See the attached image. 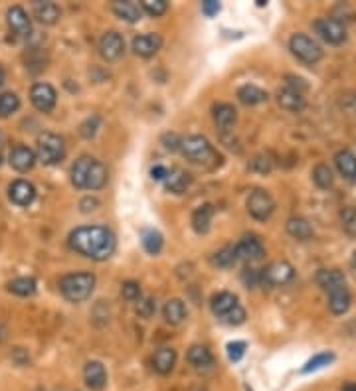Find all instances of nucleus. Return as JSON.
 Listing matches in <instances>:
<instances>
[{
  "label": "nucleus",
  "mask_w": 356,
  "mask_h": 391,
  "mask_svg": "<svg viewBox=\"0 0 356 391\" xmlns=\"http://www.w3.org/2000/svg\"><path fill=\"white\" fill-rule=\"evenodd\" d=\"M67 245L71 251L87 259L105 261L115 253L117 239L115 234L105 225H81L69 234Z\"/></svg>",
  "instance_id": "obj_1"
},
{
  "label": "nucleus",
  "mask_w": 356,
  "mask_h": 391,
  "mask_svg": "<svg viewBox=\"0 0 356 391\" xmlns=\"http://www.w3.org/2000/svg\"><path fill=\"white\" fill-rule=\"evenodd\" d=\"M107 166L93 157H79L71 166V184L79 190H101L107 184Z\"/></svg>",
  "instance_id": "obj_2"
},
{
  "label": "nucleus",
  "mask_w": 356,
  "mask_h": 391,
  "mask_svg": "<svg viewBox=\"0 0 356 391\" xmlns=\"http://www.w3.org/2000/svg\"><path fill=\"white\" fill-rule=\"evenodd\" d=\"M212 314L228 326H239L246 322V309L239 304V300L234 293L222 290L214 295L210 300Z\"/></svg>",
  "instance_id": "obj_3"
},
{
  "label": "nucleus",
  "mask_w": 356,
  "mask_h": 391,
  "mask_svg": "<svg viewBox=\"0 0 356 391\" xmlns=\"http://www.w3.org/2000/svg\"><path fill=\"white\" fill-rule=\"evenodd\" d=\"M95 288V275L81 271V273H67L60 279V293L69 302H83L92 297Z\"/></svg>",
  "instance_id": "obj_4"
},
{
  "label": "nucleus",
  "mask_w": 356,
  "mask_h": 391,
  "mask_svg": "<svg viewBox=\"0 0 356 391\" xmlns=\"http://www.w3.org/2000/svg\"><path fill=\"white\" fill-rule=\"evenodd\" d=\"M180 153L192 164L198 166H208L216 160V150L210 144V141L202 134H190L180 141Z\"/></svg>",
  "instance_id": "obj_5"
},
{
  "label": "nucleus",
  "mask_w": 356,
  "mask_h": 391,
  "mask_svg": "<svg viewBox=\"0 0 356 391\" xmlns=\"http://www.w3.org/2000/svg\"><path fill=\"white\" fill-rule=\"evenodd\" d=\"M40 162H44L46 166L60 164L66 158V143L60 134L56 132H42L38 137V155Z\"/></svg>",
  "instance_id": "obj_6"
},
{
  "label": "nucleus",
  "mask_w": 356,
  "mask_h": 391,
  "mask_svg": "<svg viewBox=\"0 0 356 391\" xmlns=\"http://www.w3.org/2000/svg\"><path fill=\"white\" fill-rule=\"evenodd\" d=\"M295 281V269L289 261H273L264 271H260V287H285Z\"/></svg>",
  "instance_id": "obj_7"
},
{
  "label": "nucleus",
  "mask_w": 356,
  "mask_h": 391,
  "mask_svg": "<svg viewBox=\"0 0 356 391\" xmlns=\"http://www.w3.org/2000/svg\"><path fill=\"white\" fill-rule=\"evenodd\" d=\"M291 53L307 65H315L323 58V48L307 34H295L289 40Z\"/></svg>",
  "instance_id": "obj_8"
},
{
  "label": "nucleus",
  "mask_w": 356,
  "mask_h": 391,
  "mask_svg": "<svg viewBox=\"0 0 356 391\" xmlns=\"http://www.w3.org/2000/svg\"><path fill=\"white\" fill-rule=\"evenodd\" d=\"M248 211L253 220L257 222H267L273 211H276V200L267 190L255 188L250 196H248Z\"/></svg>",
  "instance_id": "obj_9"
},
{
  "label": "nucleus",
  "mask_w": 356,
  "mask_h": 391,
  "mask_svg": "<svg viewBox=\"0 0 356 391\" xmlns=\"http://www.w3.org/2000/svg\"><path fill=\"white\" fill-rule=\"evenodd\" d=\"M313 30L319 38L330 46H339L346 40V28L337 18H319L313 22Z\"/></svg>",
  "instance_id": "obj_10"
},
{
  "label": "nucleus",
  "mask_w": 356,
  "mask_h": 391,
  "mask_svg": "<svg viewBox=\"0 0 356 391\" xmlns=\"http://www.w3.org/2000/svg\"><path fill=\"white\" fill-rule=\"evenodd\" d=\"M236 259L241 263H257L264 259L265 247L264 243L255 237V235H244L236 245H234Z\"/></svg>",
  "instance_id": "obj_11"
},
{
  "label": "nucleus",
  "mask_w": 356,
  "mask_h": 391,
  "mask_svg": "<svg viewBox=\"0 0 356 391\" xmlns=\"http://www.w3.org/2000/svg\"><path fill=\"white\" fill-rule=\"evenodd\" d=\"M30 99L40 113H50L58 103V93L50 83H34L30 89Z\"/></svg>",
  "instance_id": "obj_12"
},
{
  "label": "nucleus",
  "mask_w": 356,
  "mask_h": 391,
  "mask_svg": "<svg viewBox=\"0 0 356 391\" xmlns=\"http://www.w3.org/2000/svg\"><path fill=\"white\" fill-rule=\"evenodd\" d=\"M125 52V38L115 32V30H109L105 32L101 40H99V53L101 58L107 62H115Z\"/></svg>",
  "instance_id": "obj_13"
},
{
  "label": "nucleus",
  "mask_w": 356,
  "mask_h": 391,
  "mask_svg": "<svg viewBox=\"0 0 356 391\" xmlns=\"http://www.w3.org/2000/svg\"><path fill=\"white\" fill-rule=\"evenodd\" d=\"M6 22L8 28L16 38H28L32 34V22H30V16L22 8V6H12L8 8L6 12Z\"/></svg>",
  "instance_id": "obj_14"
},
{
  "label": "nucleus",
  "mask_w": 356,
  "mask_h": 391,
  "mask_svg": "<svg viewBox=\"0 0 356 391\" xmlns=\"http://www.w3.org/2000/svg\"><path fill=\"white\" fill-rule=\"evenodd\" d=\"M212 117H214V123H216L218 130L222 134H228V132H232L234 127H236L237 111L234 105L218 103L214 105V109H212Z\"/></svg>",
  "instance_id": "obj_15"
},
{
  "label": "nucleus",
  "mask_w": 356,
  "mask_h": 391,
  "mask_svg": "<svg viewBox=\"0 0 356 391\" xmlns=\"http://www.w3.org/2000/svg\"><path fill=\"white\" fill-rule=\"evenodd\" d=\"M8 198L16 206L28 208L36 200V188H34V184H30L28 180H16L8 188Z\"/></svg>",
  "instance_id": "obj_16"
},
{
  "label": "nucleus",
  "mask_w": 356,
  "mask_h": 391,
  "mask_svg": "<svg viewBox=\"0 0 356 391\" xmlns=\"http://www.w3.org/2000/svg\"><path fill=\"white\" fill-rule=\"evenodd\" d=\"M83 379H85V385L92 391H101L107 385L105 365L97 360L87 362L83 367Z\"/></svg>",
  "instance_id": "obj_17"
},
{
  "label": "nucleus",
  "mask_w": 356,
  "mask_h": 391,
  "mask_svg": "<svg viewBox=\"0 0 356 391\" xmlns=\"http://www.w3.org/2000/svg\"><path fill=\"white\" fill-rule=\"evenodd\" d=\"M36 153L32 150V148H28L24 144H18V146H14L12 150H10V157H8V162H10V166L14 170H18V172H28V170L34 168V164H36Z\"/></svg>",
  "instance_id": "obj_18"
},
{
  "label": "nucleus",
  "mask_w": 356,
  "mask_h": 391,
  "mask_svg": "<svg viewBox=\"0 0 356 391\" xmlns=\"http://www.w3.org/2000/svg\"><path fill=\"white\" fill-rule=\"evenodd\" d=\"M162 46V38L158 34H141V36H135L133 38V52L141 58H151L160 50Z\"/></svg>",
  "instance_id": "obj_19"
},
{
  "label": "nucleus",
  "mask_w": 356,
  "mask_h": 391,
  "mask_svg": "<svg viewBox=\"0 0 356 391\" xmlns=\"http://www.w3.org/2000/svg\"><path fill=\"white\" fill-rule=\"evenodd\" d=\"M190 184H192V176L180 166H174V168L169 170V174L164 178V186L172 194H183L190 188Z\"/></svg>",
  "instance_id": "obj_20"
},
{
  "label": "nucleus",
  "mask_w": 356,
  "mask_h": 391,
  "mask_svg": "<svg viewBox=\"0 0 356 391\" xmlns=\"http://www.w3.org/2000/svg\"><path fill=\"white\" fill-rule=\"evenodd\" d=\"M277 103L281 109L289 111V113H301L307 107V99L303 93L293 92L289 87H283L281 92L277 93Z\"/></svg>",
  "instance_id": "obj_21"
},
{
  "label": "nucleus",
  "mask_w": 356,
  "mask_h": 391,
  "mask_svg": "<svg viewBox=\"0 0 356 391\" xmlns=\"http://www.w3.org/2000/svg\"><path fill=\"white\" fill-rule=\"evenodd\" d=\"M188 362L190 365L198 370V372H208L214 367V356L212 352L206 348V346H202V344H194V346H190V350H188Z\"/></svg>",
  "instance_id": "obj_22"
},
{
  "label": "nucleus",
  "mask_w": 356,
  "mask_h": 391,
  "mask_svg": "<svg viewBox=\"0 0 356 391\" xmlns=\"http://www.w3.org/2000/svg\"><path fill=\"white\" fill-rule=\"evenodd\" d=\"M334 164L343 178L356 182V155L353 150H339L334 155Z\"/></svg>",
  "instance_id": "obj_23"
},
{
  "label": "nucleus",
  "mask_w": 356,
  "mask_h": 391,
  "mask_svg": "<svg viewBox=\"0 0 356 391\" xmlns=\"http://www.w3.org/2000/svg\"><path fill=\"white\" fill-rule=\"evenodd\" d=\"M111 8H113V14H115L117 18L125 20V22H129V24L139 22L141 16H143L141 6L135 4V2H131V0H117V2H113Z\"/></svg>",
  "instance_id": "obj_24"
},
{
  "label": "nucleus",
  "mask_w": 356,
  "mask_h": 391,
  "mask_svg": "<svg viewBox=\"0 0 356 391\" xmlns=\"http://www.w3.org/2000/svg\"><path fill=\"white\" fill-rule=\"evenodd\" d=\"M34 16H36V20L42 22V24L52 26V24H56L60 20L62 10H60V6L56 2H40L38 0V2H34Z\"/></svg>",
  "instance_id": "obj_25"
},
{
  "label": "nucleus",
  "mask_w": 356,
  "mask_h": 391,
  "mask_svg": "<svg viewBox=\"0 0 356 391\" xmlns=\"http://www.w3.org/2000/svg\"><path fill=\"white\" fill-rule=\"evenodd\" d=\"M214 214H216V209L212 204H202L192 211V227H194L196 234H208Z\"/></svg>",
  "instance_id": "obj_26"
},
{
  "label": "nucleus",
  "mask_w": 356,
  "mask_h": 391,
  "mask_svg": "<svg viewBox=\"0 0 356 391\" xmlns=\"http://www.w3.org/2000/svg\"><path fill=\"white\" fill-rule=\"evenodd\" d=\"M329 295V309L332 314H344L348 309H350V302H353V297L348 293L346 285L344 287H337L327 293Z\"/></svg>",
  "instance_id": "obj_27"
},
{
  "label": "nucleus",
  "mask_w": 356,
  "mask_h": 391,
  "mask_svg": "<svg viewBox=\"0 0 356 391\" xmlns=\"http://www.w3.org/2000/svg\"><path fill=\"white\" fill-rule=\"evenodd\" d=\"M176 365V352L172 348H158L153 356V367L160 376H169Z\"/></svg>",
  "instance_id": "obj_28"
},
{
  "label": "nucleus",
  "mask_w": 356,
  "mask_h": 391,
  "mask_svg": "<svg viewBox=\"0 0 356 391\" xmlns=\"http://www.w3.org/2000/svg\"><path fill=\"white\" fill-rule=\"evenodd\" d=\"M287 234L293 237V239H297V241H309V239H313V225L307 222L305 218H299V216H293L287 220Z\"/></svg>",
  "instance_id": "obj_29"
},
{
  "label": "nucleus",
  "mask_w": 356,
  "mask_h": 391,
  "mask_svg": "<svg viewBox=\"0 0 356 391\" xmlns=\"http://www.w3.org/2000/svg\"><path fill=\"white\" fill-rule=\"evenodd\" d=\"M316 285L323 288L325 293H329L332 288L344 287L346 285V279L339 269H321L316 273Z\"/></svg>",
  "instance_id": "obj_30"
},
{
  "label": "nucleus",
  "mask_w": 356,
  "mask_h": 391,
  "mask_svg": "<svg viewBox=\"0 0 356 391\" xmlns=\"http://www.w3.org/2000/svg\"><path fill=\"white\" fill-rule=\"evenodd\" d=\"M162 316H164V320H167L169 324L172 326L183 324L186 318L185 302L180 299L167 300V304H164V309H162Z\"/></svg>",
  "instance_id": "obj_31"
},
{
  "label": "nucleus",
  "mask_w": 356,
  "mask_h": 391,
  "mask_svg": "<svg viewBox=\"0 0 356 391\" xmlns=\"http://www.w3.org/2000/svg\"><path fill=\"white\" fill-rule=\"evenodd\" d=\"M267 92H264L262 87H257V85H253V83H248V85H241L239 89H237V99L241 101L244 105H260L267 101Z\"/></svg>",
  "instance_id": "obj_32"
},
{
  "label": "nucleus",
  "mask_w": 356,
  "mask_h": 391,
  "mask_svg": "<svg viewBox=\"0 0 356 391\" xmlns=\"http://www.w3.org/2000/svg\"><path fill=\"white\" fill-rule=\"evenodd\" d=\"M141 243L149 255H158L162 251V245H164V239H162V234L153 229V227H146L141 232Z\"/></svg>",
  "instance_id": "obj_33"
},
{
  "label": "nucleus",
  "mask_w": 356,
  "mask_h": 391,
  "mask_svg": "<svg viewBox=\"0 0 356 391\" xmlns=\"http://www.w3.org/2000/svg\"><path fill=\"white\" fill-rule=\"evenodd\" d=\"M8 290L18 297H32L36 293V281L32 277H18L8 283Z\"/></svg>",
  "instance_id": "obj_34"
},
{
  "label": "nucleus",
  "mask_w": 356,
  "mask_h": 391,
  "mask_svg": "<svg viewBox=\"0 0 356 391\" xmlns=\"http://www.w3.org/2000/svg\"><path fill=\"white\" fill-rule=\"evenodd\" d=\"M236 263L237 259L236 253H234V245H226L212 255V265L218 267V269H232Z\"/></svg>",
  "instance_id": "obj_35"
},
{
  "label": "nucleus",
  "mask_w": 356,
  "mask_h": 391,
  "mask_svg": "<svg viewBox=\"0 0 356 391\" xmlns=\"http://www.w3.org/2000/svg\"><path fill=\"white\" fill-rule=\"evenodd\" d=\"M313 182H315L321 190H329L330 186L334 184V174H332L329 164H325V162L316 164L315 168H313Z\"/></svg>",
  "instance_id": "obj_36"
},
{
  "label": "nucleus",
  "mask_w": 356,
  "mask_h": 391,
  "mask_svg": "<svg viewBox=\"0 0 356 391\" xmlns=\"http://www.w3.org/2000/svg\"><path fill=\"white\" fill-rule=\"evenodd\" d=\"M20 109V97L12 92H6L0 95V117H10Z\"/></svg>",
  "instance_id": "obj_37"
},
{
  "label": "nucleus",
  "mask_w": 356,
  "mask_h": 391,
  "mask_svg": "<svg viewBox=\"0 0 356 391\" xmlns=\"http://www.w3.org/2000/svg\"><path fill=\"white\" fill-rule=\"evenodd\" d=\"M334 362V354L332 352H321L316 354V356H313L307 364H305V367L301 370L303 374H311V372H316V370H323V367H327L329 364H332Z\"/></svg>",
  "instance_id": "obj_38"
},
{
  "label": "nucleus",
  "mask_w": 356,
  "mask_h": 391,
  "mask_svg": "<svg viewBox=\"0 0 356 391\" xmlns=\"http://www.w3.org/2000/svg\"><path fill=\"white\" fill-rule=\"evenodd\" d=\"M141 10H145V12L149 14V16H153V18H158V16L167 14V10H169V2H167V0H143Z\"/></svg>",
  "instance_id": "obj_39"
},
{
  "label": "nucleus",
  "mask_w": 356,
  "mask_h": 391,
  "mask_svg": "<svg viewBox=\"0 0 356 391\" xmlns=\"http://www.w3.org/2000/svg\"><path fill=\"white\" fill-rule=\"evenodd\" d=\"M121 297L127 300V302H137V300L143 299L141 295V285L137 281H125L123 287H121Z\"/></svg>",
  "instance_id": "obj_40"
},
{
  "label": "nucleus",
  "mask_w": 356,
  "mask_h": 391,
  "mask_svg": "<svg viewBox=\"0 0 356 391\" xmlns=\"http://www.w3.org/2000/svg\"><path fill=\"white\" fill-rule=\"evenodd\" d=\"M244 354H246V342H230L228 344V358H230V362H239L241 358H244Z\"/></svg>",
  "instance_id": "obj_41"
},
{
  "label": "nucleus",
  "mask_w": 356,
  "mask_h": 391,
  "mask_svg": "<svg viewBox=\"0 0 356 391\" xmlns=\"http://www.w3.org/2000/svg\"><path fill=\"white\" fill-rule=\"evenodd\" d=\"M271 168H273V164H271V160L267 157H255L250 162V170L260 172V174H269Z\"/></svg>",
  "instance_id": "obj_42"
},
{
  "label": "nucleus",
  "mask_w": 356,
  "mask_h": 391,
  "mask_svg": "<svg viewBox=\"0 0 356 391\" xmlns=\"http://www.w3.org/2000/svg\"><path fill=\"white\" fill-rule=\"evenodd\" d=\"M155 300L153 299H141L137 300V314L141 316V318H151L153 314H155Z\"/></svg>",
  "instance_id": "obj_43"
},
{
  "label": "nucleus",
  "mask_w": 356,
  "mask_h": 391,
  "mask_svg": "<svg viewBox=\"0 0 356 391\" xmlns=\"http://www.w3.org/2000/svg\"><path fill=\"white\" fill-rule=\"evenodd\" d=\"M343 225L350 235L356 234V211L353 208L343 209Z\"/></svg>",
  "instance_id": "obj_44"
},
{
  "label": "nucleus",
  "mask_w": 356,
  "mask_h": 391,
  "mask_svg": "<svg viewBox=\"0 0 356 391\" xmlns=\"http://www.w3.org/2000/svg\"><path fill=\"white\" fill-rule=\"evenodd\" d=\"M285 87H289L293 92H299L305 95V92L309 89V83H307L303 78H293V76H287V78H285Z\"/></svg>",
  "instance_id": "obj_45"
},
{
  "label": "nucleus",
  "mask_w": 356,
  "mask_h": 391,
  "mask_svg": "<svg viewBox=\"0 0 356 391\" xmlns=\"http://www.w3.org/2000/svg\"><path fill=\"white\" fill-rule=\"evenodd\" d=\"M241 281L248 288L260 287V271H253V269H244L241 273Z\"/></svg>",
  "instance_id": "obj_46"
},
{
  "label": "nucleus",
  "mask_w": 356,
  "mask_h": 391,
  "mask_svg": "<svg viewBox=\"0 0 356 391\" xmlns=\"http://www.w3.org/2000/svg\"><path fill=\"white\" fill-rule=\"evenodd\" d=\"M180 141H183V139H178L176 134H164V137H162V143H164V148H167V150H178V148H180Z\"/></svg>",
  "instance_id": "obj_47"
},
{
  "label": "nucleus",
  "mask_w": 356,
  "mask_h": 391,
  "mask_svg": "<svg viewBox=\"0 0 356 391\" xmlns=\"http://www.w3.org/2000/svg\"><path fill=\"white\" fill-rule=\"evenodd\" d=\"M202 12L206 14L208 18H212V16L220 12V4L216 0H206V2H202Z\"/></svg>",
  "instance_id": "obj_48"
},
{
  "label": "nucleus",
  "mask_w": 356,
  "mask_h": 391,
  "mask_svg": "<svg viewBox=\"0 0 356 391\" xmlns=\"http://www.w3.org/2000/svg\"><path fill=\"white\" fill-rule=\"evenodd\" d=\"M167 174H169V168L167 166H153L151 170V176H153V180H158V182H164V178H167Z\"/></svg>",
  "instance_id": "obj_49"
},
{
  "label": "nucleus",
  "mask_w": 356,
  "mask_h": 391,
  "mask_svg": "<svg viewBox=\"0 0 356 391\" xmlns=\"http://www.w3.org/2000/svg\"><path fill=\"white\" fill-rule=\"evenodd\" d=\"M343 391H356V383H348V385H344Z\"/></svg>",
  "instance_id": "obj_50"
},
{
  "label": "nucleus",
  "mask_w": 356,
  "mask_h": 391,
  "mask_svg": "<svg viewBox=\"0 0 356 391\" xmlns=\"http://www.w3.org/2000/svg\"><path fill=\"white\" fill-rule=\"evenodd\" d=\"M2 83H4V69H2V65H0V87H2Z\"/></svg>",
  "instance_id": "obj_51"
},
{
  "label": "nucleus",
  "mask_w": 356,
  "mask_h": 391,
  "mask_svg": "<svg viewBox=\"0 0 356 391\" xmlns=\"http://www.w3.org/2000/svg\"><path fill=\"white\" fill-rule=\"evenodd\" d=\"M350 265H353V269H355V273H356V251H355V255H353V261H350Z\"/></svg>",
  "instance_id": "obj_52"
},
{
  "label": "nucleus",
  "mask_w": 356,
  "mask_h": 391,
  "mask_svg": "<svg viewBox=\"0 0 356 391\" xmlns=\"http://www.w3.org/2000/svg\"><path fill=\"white\" fill-rule=\"evenodd\" d=\"M2 146H4V134L0 132V150H2Z\"/></svg>",
  "instance_id": "obj_53"
},
{
  "label": "nucleus",
  "mask_w": 356,
  "mask_h": 391,
  "mask_svg": "<svg viewBox=\"0 0 356 391\" xmlns=\"http://www.w3.org/2000/svg\"><path fill=\"white\" fill-rule=\"evenodd\" d=\"M0 164H2V157H0Z\"/></svg>",
  "instance_id": "obj_54"
}]
</instances>
